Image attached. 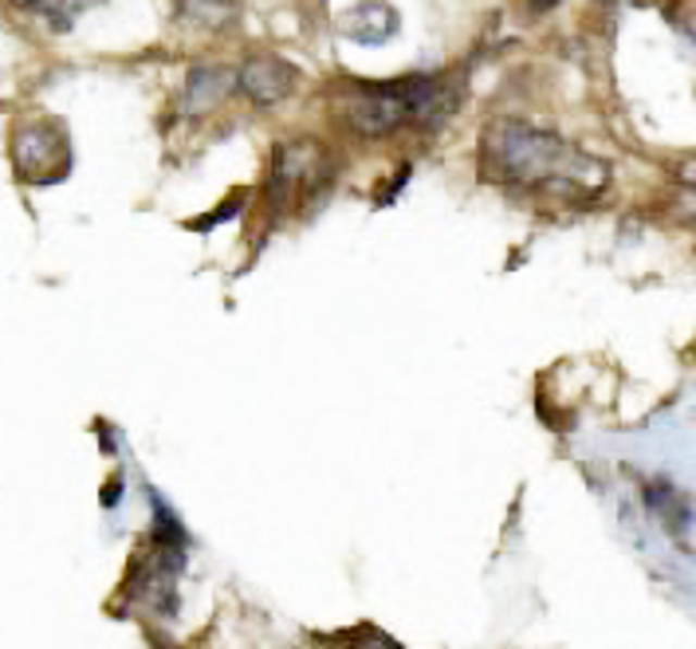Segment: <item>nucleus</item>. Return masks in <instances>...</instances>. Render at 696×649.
I'll use <instances>...</instances> for the list:
<instances>
[{
	"label": "nucleus",
	"instance_id": "f257e3e1",
	"mask_svg": "<svg viewBox=\"0 0 696 649\" xmlns=\"http://www.w3.org/2000/svg\"><path fill=\"white\" fill-rule=\"evenodd\" d=\"M484 174L504 186H543V189H602L606 165L574 150L555 130L527 123H492L481 142Z\"/></svg>",
	"mask_w": 696,
	"mask_h": 649
},
{
	"label": "nucleus",
	"instance_id": "f03ea898",
	"mask_svg": "<svg viewBox=\"0 0 696 649\" xmlns=\"http://www.w3.org/2000/svg\"><path fill=\"white\" fill-rule=\"evenodd\" d=\"M12 165L28 186H55L72 174V142L60 123H21L12 135Z\"/></svg>",
	"mask_w": 696,
	"mask_h": 649
},
{
	"label": "nucleus",
	"instance_id": "7ed1b4c3",
	"mask_svg": "<svg viewBox=\"0 0 696 649\" xmlns=\"http://www.w3.org/2000/svg\"><path fill=\"white\" fill-rule=\"evenodd\" d=\"M331 182V162L327 150L311 138H299V142H287L276 150V162H272V201L279 205H291V201H308V194L315 189H327Z\"/></svg>",
	"mask_w": 696,
	"mask_h": 649
},
{
	"label": "nucleus",
	"instance_id": "20e7f679",
	"mask_svg": "<svg viewBox=\"0 0 696 649\" xmlns=\"http://www.w3.org/2000/svg\"><path fill=\"white\" fill-rule=\"evenodd\" d=\"M347 123L370 138H386L401 126H413L410 107V83H374V87H359L347 99Z\"/></svg>",
	"mask_w": 696,
	"mask_h": 649
},
{
	"label": "nucleus",
	"instance_id": "39448f33",
	"mask_svg": "<svg viewBox=\"0 0 696 649\" xmlns=\"http://www.w3.org/2000/svg\"><path fill=\"white\" fill-rule=\"evenodd\" d=\"M299 72L279 55H252V60L236 72V91L248 95L257 107H276L296 91Z\"/></svg>",
	"mask_w": 696,
	"mask_h": 649
},
{
	"label": "nucleus",
	"instance_id": "423d86ee",
	"mask_svg": "<svg viewBox=\"0 0 696 649\" xmlns=\"http://www.w3.org/2000/svg\"><path fill=\"white\" fill-rule=\"evenodd\" d=\"M236 72L221 67V63H194L189 75H185V91H182V111L189 118H201V114L213 111L225 95H233Z\"/></svg>",
	"mask_w": 696,
	"mask_h": 649
},
{
	"label": "nucleus",
	"instance_id": "0eeeda50",
	"mask_svg": "<svg viewBox=\"0 0 696 649\" xmlns=\"http://www.w3.org/2000/svg\"><path fill=\"white\" fill-rule=\"evenodd\" d=\"M343 36L355 43H386L394 40V32H398V12L389 9L386 0H359L355 9L343 12V21H338Z\"/></svg>",
	"mask_w": 696,
	"mask_h": 649
},
{
	"label": "nucleus",
	"instance_id": "6e6552de",
	"mask_svg": "<svg viewBox=\"0 0 696 649\" xmlns=\"http://www.w3.org/2000/svg\"><path fill=\"white\" fill-rule=\"evenodd\" d=\"M240 16V0H177V21L201 32H221Z\"/></svg>",
	"mask_w": 696,
	"mask_h": 649
},
{
	"label": "nucleus",
	"instance_id": "1a4fd4ad",
	"mask_svg": "<svg viewBox=\"0 0 696 649\" xmlns=\"http://www.w3.org/2000/svg\"><path fill=\"white\" fill-rule=\"evenodd\" d=\"M12 4L32 12V16H40V21H48L55 32H67L79 21V12H87L91 4H99V0H12Z\"/></svg>",
	"mask_w": 696,
	"mask_h": 649
},
{
	"label": "nucleus",
	"instance_id": "9d476101",
	"mask_svg": "<svg viewBox=\"0 0 696 649\" xmlns=\"http://www.w3.org/2000/svg\"><path fill=\"white\" fill-rule=\"evenodd\" d=\"M555 4H559V0H527V12H532V16H543V12H551Z\"/></svg>",
	"mask_w": 696,
	"mask_h": 649
}]
</instances>
